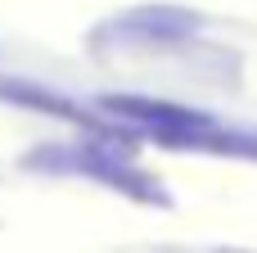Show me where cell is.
Returning <instances> with one entry per match:
<instances>
[{
  "instance_id": "cell-1",
  "label": "cell",
  "mask_w": 257,
  "mask_h": 253,
  "mask_svg": "<svg viewBox=\"0 0 257 253\" xmlns=\"http://www.w3.org/2000/svg\"><path fill=\"white\" fill-rule=\"evenodd\" d=\"M27 167L81 172V177H90V181L117 190V195L136 199V204H154V208H167V204H172L167 190H163L149 172H140V167L131 163V140H126V136H122V140L95 136V140H86V145H50V149H36V154L27 158Z\"/></svg>"
},
{
  "instance_id": "cell-2",
  "label": "cell",
  "mask_w": 257,
  "mask_h": 253,
  "mask_svg": "<svg viewBox=\"0 0 257 253\" xmlns=\"http://www.w3.org/2000/svg\"><path fill=\"white\" fill-rule=\"evenodd\" d=\"M199 27H203V14L185 5H136V9H122L104 27V36L117 45H136V50H163V45L194 41Z\"/></svg>"
},
{
  "instance_id": "cell-3",
  "label": "cell",
  "mask_w": 257,
  "mask_h": 253,
  "mask_svg": "<svg viewBox=\"0 0 257 253\" xmlns=\"http://www.w3.org/2000/svg\"><path fill=\"white\" fill-rule=\"evenodd\" d=\"M99 109H108L113 118H126V122H136V127H145L154 140L221 127V122H217L212 113H203V109L172 104V100H149V95H104V100H99Z\"/></svg>"
},
{
  "instance_id": "cell-4",
  "label": "cell",
  "mask_w": 257,
  "mask_h": 253,
  "mask_svg": "<svg viewBox=\"0 0 257 253\" xmlns=\"http://www.w3.org/2000/svg\"><path fill=\"white\" fill-rule=\"evenodd\" d=\"M0 100H5V104H14V109H32V113H45V118L72 122V127H81V131H90V136L122 140L104 118L86 113L81 104H72L68 95H59V91H50V86H41V81H27V77H9V72H0Z\"/></svg>"
}]
</instances>
